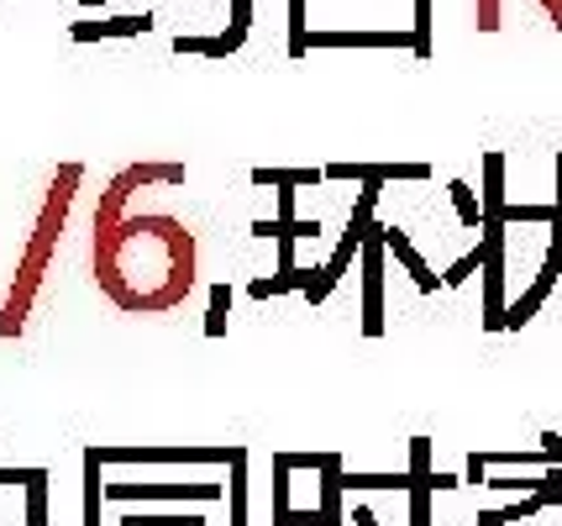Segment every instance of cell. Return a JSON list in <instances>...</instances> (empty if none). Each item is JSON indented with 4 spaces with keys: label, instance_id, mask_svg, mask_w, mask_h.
<instances>
[{
    "label": "cell",
    "instance_id": "obj_18",
    "mask_svg": "<svg viewBox=\"0 0 562 526\" xmlns=\"http://www.w3.org/2000/svg\"><path fill=\"white\" fill-rule=\"evenodd\" d=\"M247 37L237 32H221V37H173V53H205V58H232V53L243 48Z\"/></svg>",
    "mask_w": 562,
    "mask_h": 526
},
{
    "label": "cell",
    "instance_id": "obj_32",
    "mask_svg": "<svg viewBox=\"0 0 562 526\" xmlns=\"http://www.w3.org/2000/svg\"><path fill=\"white\" fill-rule=\"evenodd\" d=\"M552 205L562 211V153H558V195H552Z\"/></svg>",
    "mask_w": 562,
    "mask_h": 526
},
{
    "label": "cell",
    "instance_id": "obj_17",
    "mask_svg": "<svg viewBox=\"0 0 562 526\" xmlns=\"http://www.w3.org/2000/svg\"><path fill=\"white\" fill-rule=\"evenodd\" d=\"M541 16L562 32V0H537ZM505 26V0H479V32H499Z\"/></svg>",
    "mask_w": 562,
    "mask_h": 526
},
{
    "label": "cell",
    "instance_id": "obj_20",
    "mask_svg": "<svg viewBox=\"0 0 562 526\" xmlns=\"http://www.w3.org/2000/svg\"><path fill=\"white\" fill-rule=\"evenodd\" d=\"M290 458L273 452V526H290Z\"/></svg>",
    "mask_w": 562,
    "mask_h": 526
},
{
    "label": "cell",
    "instance_id": "obj_34",
    "mask_svg": "<svg viewBox=\"0 0 562 526\" xmlns=\"http://www.w3.org/2000/svg\"><path fill=\"white\" fill-rule=\"evenodd\" d=\"M122 526H132V522H126V516H122Z\"/></svg>",
    "mask_w": 562,
    "mask_h": 526
},
{
    "label": "cell",
    "instance_id": "obj_6",
    "mask_svg": "<svg viewBox=\"0 0 562 526\" xmlns=\"http://www.w3.org/2000/svg\"><path fill=\"white\" fill-rule=\"evenodd\" d=\"M484 332H505V226H484Z\"/></svg>",
    "mask_w": 562,
    "mask_h": 526
},
{
    "label": "cell",
    "instance_id": "obj_3",
    "mask_svg": "<svg viewBox=\"0 0 562 526\" xmlns=\"http://www.w3.org/2000/svg\"><path fill=\"white\" fill-rule=\"evenodd\" d=\"M384 226L373 216L363 237V253H358V264H363V337H384Z\"/></svg>",
    "mask_w": 562,
    "mask_h": 526
},
{
    "label": "cell",
    "instance_id": "obj_14",
    "mask_svg": "<svg viewBox=\"0 0 562 526\" xmlns=\"http://www.w3.org/2000/svg\"><path fill=\"white\" fill-rule=\"evenodd\" d=\"M311 279H316V269H290V275H273V279H247V295L252 301H269V295H305L311 290Z\"/></svg>",
    "mask_w": 562,
    "mask_h": 526
},
{
    "label": "cell",
    "instance_id": "obj_5",
    "mask_svg": "<svg viewBox=\"0 0 562 526\" xmlns=\"http://www.w3.org/2000/svg\"><path fill=\"white\" fill-rule=\"evenodd\" d=\"M105 501L111 505H137V501H195V505H216L226 501V484H126V479H111L105 484Z\"/></svg>",
    "mask_w": 562,
    "mask_h": 526
},
{
    "label": "cell",
    "instance_id": "obj_8",
    "mask_svg": "<svg viewBox=\"0 0 562 526\" xmlns=\"http://www.w3.org/2000/svg\"><path fill=\"white\" fill-rule=\"evenodd\" d=\"M431 437H411V526H431Z\"/></svg>",
    "mask_w": 562,
    "mask_h": 526
},
{
    "label": "cell",
    "instance_id": "obj_27",
    "mask_svg": "<svg viewBox=\"0 0 562 526\" xmlns=\"http://www.w3.org/2000/svg\"><path fill=\"white\" fill-rule=\"evenodd\" d=\"M416 58H426L431 53V0H416Z\"/></svg>",
    "mask_w": 562,
    "mask_h": 526
},
{
    "label": "cell",
    "instance_id": "obj_24",
    "mask_svg": "<svg viewBox=\"0 0 562 526\" xmlns=\"http://www.w3.org/2000/svg\"><path fill=\"white\" fill-rule=\"evenodd\" d=\"M226 311H232V284H211V311H205V337L226 332Z\"/></svg>",
    "mask_w": 562,
    "mask_h": 526
},
{
    "label": "cell",
    "instance_id": "obj_4",
    "mask_svg": "<svg viewBox=\"0 0 562 526\" xmlns=\"http://www.w3.org/2000/svg\"><path fill=\"white\" fill-rule=\"evenodd\" d=\"M100 463L111 469V463H221V469H232L247 448H95Z\"/></svg>",
    "mask_w": 562,
    "mask_h": 526
},
{
    "label": "cell",
    "instance_id": "obj_30",
    "mask_svg": "<svg viewBox=\"0 0 562 526\" xmlns=\"http://www.w3.org/2000/svg\"><path fill=\"white\" fill-rule=\"evenodd\" d=\"M352 526H384V522H379L368 505H352Z\"/></svg>",
    "mask_w": 562,
    "mask_h": 526
},
{
    "label": "cell",
    "instance_id": "obj_26",
    "mask_svg": "<svg viewBox=\"0 0 562 526\" xmlns=\"http://www.w3.org/2000/svg\"><path fill=\"white\" fill-rule=\"evenodd\" d=\"M484 258H490V248H484V237H479V248L468 253V258H458V264H452V269L441 275V284H447V290H458V284L473 275V269H484Z\"/></svg>",
    "mask_w": 562,
    "mask_h": 526
},
{
    "label": "cell",
    "instance_id": "obj_28",
    "mask_svg": "<svg viewBox=\"0 0 562 526\" xmlns=\"http://www.w3.org/2000/svg\"><path fill=\"white\" fill-rule=\"evenodd\" d=\"M247 26H252V0H232V26H226V32L247 37Z\"/></svg>",
    "mask_w": 562,
    "mask_h": 526
},
{
    "label": "cell",
    "instance_id": "obj_25",
    "mask_svg": "<svg viewBox=\"0 0 562 526\" xmlns=\"http://www.w3.org/2000/svg\"><path fill=\"white\" fill-rule=\"evenodd\" d=\"M342 490H411V474H342Z\"/></svg>",
    "mask_w": 562,
    "mask_h": 526
},
{
    "label": "cell",
    "instance_id": "obj_11",
    "mask_svg": "<svg viewBox=\"0 0 562 526\" xmlns=\"http://www.w3.org/2000/svg\"><path fill=\"white\" fill-rule=\"evenodd\" d=\"M384 243H390V253L400 258V264H405V269H411V279H416L420 295H437V290H441V275H431V264L420 258L416 243H411V237H405L400 226H384Z\"/></svg>",
    "mask_w": 562,
    "mask_h": 526
},
{
    "label": "cell",
    "instance_id": "obj_22",
    "mask_svg": "<svg viewBox=\"0 0 562 526\" xmlns=\"http://www.w3.org/2000/svg\"><path fill=\"white\" fill-rule=\"evenodd\" d=\"M447 195H452V205H458V222H468V226H484V201L468 190L463 179H452L447 184Z\"/></svg>",
    "mask_w": 562,
    "mask_h": 526
},
{
    "label": "cell",
    "instance_id": "obj_23",
    "mask_svg": "<svg viewBox=\"0 0 562 526\" xmlns=\"http://www.w3.org/2000/svg\"><path fill=\"white\" fill-rule=\"evenodd\" d=\"M26 526H48V469L26 484Z\"/></svg>",
    "mask_w": 562,
    "mask_h": 526
},
{
    "label": "cell",
    "instance_id": "obj_1",
    "mask_svg": "<svg viewBox=\"0 0 562 526\" xmlns=\"http://www.w3.org/2000/svg\"><path fill=\"white\" fill-rule=\"evenodd\" d=\"M143 184H184V164H132L95 211V284L132 316H164L195 295V232L169 211H132Z\"/></svg>",
    "mask_w": 562,
    "mask_h": 526
},
{
    "label": "cell",
    "instance_id": "obj_13",
    "mask_svg": "<svg viewBox=\"0 0 562 526\" xmlns=\"http://www.w3.org/2000/svg\"><path fill=\"white\" fill-rule=\"evenodd\" d=\"M247 179L263 190H316L326 184V169H252Z\"/></svg>",
    "mask_w": 562,
    "mask_h": 526
},
{
    "label": "cell",
    "instance_id": "obj_2",
    "mask_svg": "<svg viewBox=\"0 0 562 526\" xmlns=\"http://www.w3.org/2000/svg\"><path fill=\"white\" fill-rule=\"evenodd\" d=\"M79 175H85L79 164H64V169H58V179H53L48 201H43V211H37V226H32V237H26L22 264H16L11 301L0 305V337H22L26 311H32V301H37V284H43V275H48L53 248H58V232H64V222H69V201H74V184H79Z\"/></svg>",
    "mask_w": 562,
    "mask_h": 526
},
{
    "label": "cell",
    "instance_id": "obj_33",
    "mask_svg": "<svg viewBox=\"0 0 562 526\" xmlns=\"http://www.w3.org/2000/svg\"><path fill=\"white\" fill-rule=\"evenodd\" d=\"M79 5H105V0H79Z\"/></svg>",
    "mask_w": 562,
    "mask_h": 526
},
{
    "label": "cell",
    "instance_id": "obj_9",
    "mask_svg": "<svg viewBox=\"0 0 562 526\" xmlns=\"http://www.w3.org/2000/svg\"><path fill=\"white\" fill-rule=\"evenodd\" d=\"M479 458H484V469H562V443H558V432H547L541 437V448L537 452H499V448H473Z\"/></svg>",
    "mask_w": 562,
    "mask_h": 526
},
{
    "label": "cell",
    "instance_id": "obj_15",
    "mask_svg": "<svg viewBox=\"0 0 562 526\" xmlns=\"http://www.w3.org/2000/svg\"><path fill=\"white\" fill-rule=\"evenodd\" d=\"M342 458H337V463H326V469H321V516H326V522L321 526H342Z\"/></svg>",
    "mask_w": 562,
    "mask_h": 526
},
{
    "label": "cell",
    "instance_id": "obj_21",
    "mask_svg": "<svg viewBox=\"0 0 562 526\" xmlns=\"http://www.w3.org/2000/svg\"><path fill=\"white\" fill-rule=\"evenodd\" d=\"M226 501H232V526H247V452L226 469Z\"/></svg>",
    "mask_w": 562,
    "mask_h": 526
},
{
    "label": "cell",
    "instance_id": "obj_12",
    "mask_svg": "<svg viewBox=\"0 0 562 526\" xmlns=\"http://www.w3.org/2000/svg\"><path fill=\"white\" fill-rule=\"evenodd\" d=\"M484 226H505V153H484ZM479 226V232H484Z\"/></svg>",
    "mask_w": 562,
    "mask_h": 526
},
{
    "label": "cell",
    "instance_id": "obj_16",
    "mask_svg": "<svg viewBox=\"0 0 562 526\" xmlns=\"http://www.w3.org/2000/svg\"><path fill=\"white\" fill-rule=\"evenodd\" d=\"M100 452L85 448V526H100V501H105V479H100Z\"/></svg>",
    "mask_w": 562,
    "mask_h": 526
},
{
    "label": "cell",
    "instance_id": "obj_10",
    "mask_svg": "<svg viewBox=\"0 0 562 526\" xmlns=\"http://www.w3.org/2000/svg\"><path fill=\"white\" fill-rule=\"evenodd\" d=\"M74 43H105V37H143L153 32V16L137 11V16H105V22H74Z\"/></svg>",
    "mask_w": 562,
    "mask_h": 526
},
{
    "label": "cell",
    "instance_id": "obj_31",
    "mask_svg": "<svg viewBox=\"0 0 562 526\" xmlns=\"http://www.w3.org/2000/svg\"><path fill=\"white\" fill-rule=\"evenodd\" d=\"M294 201H300L294 190H279V216H294Z\"/></svg>",
    "mask_w": 562,
    "mask_h": 526
},
{
    "label": "cell",
    "instance_id": "obj_19",
    "mask_svg": "<svg viewBox=\"0 0 562 526\" xmlns=\"http://www.w3.org/2000/svg\"><path fill=\"white\" fill-rule=\"evenodd\" d=\"M252 232H258V237H279V243H284V237H294V243H300V237H321V222H300V216H273V222H252Z\"/></svg>",
    "mask_w": 562,
    "mask_h": 526
},
{
    "label": "cell",
    "instance_id": "obj_7",
    "mask_svg": "<svg viewBox=\"0 0 562 526\" xmlns=\"http://www.w3.org/2000/svg\"><path fill=\"white\" fill-rule=\"evenodd\" d=\"M311 48H416V32H342V26H311L294 58H305Z\"/></svg>",
    "mask_w": 562,
    "mask_h": 526
},
{
    "label": "cell",
    "instance_id": "obj_29",
    "mask_svg": "<svg viewBox=\"0 0 562 526\" xmlns=\"http://www.w3.org/2000/svg\"><path fill=\"white\" fill-rule=\"evenodd\" d=\"M484 474H490V469H484V458H479V452H468V479H473V484H484Z\"/></svg>",
    "mask_w": 562,
    "mask_h": 526
}]
</instances>
